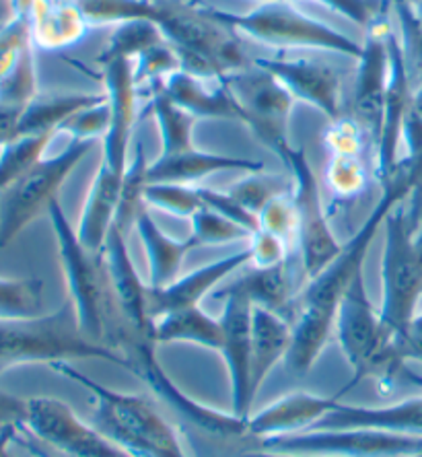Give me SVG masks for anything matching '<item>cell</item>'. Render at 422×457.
<instances>
[{
	"label": "cell",
	"instance_id": "obj_53",
	"mask_svg": "<svg viewBox=\"0 0 422 457\" xmlns=\"http://www.w3.org/2000/svg\"><path fill=\"white\" fill-rule=\"evenodd\" d=\"M11 15H12V0H0V25L9 21Z\"/></svg>",
	"mask_w": 422,
	"mask_h": 457
},
{
	"label": "cell",
	"instance_id": "obj_50",
	"mask_svg": "<svg viewBox=\"0 0 422 457\" xmlns=\"http://www.w3.org/2000/svg\"><path fill=\"white\" fill-rule=\"evenodd\" d=\"M398 345L408 361L412 359L422 362V312L417 313V318L412 320L406 336L398 342Z\"/></svg>",
	"mask_w": 422,
	"mask_h": 457
},
{
	"label": "cell",
	"instance_id": "obj_24",
	"mask_svg": "<svg viewBox=\"0 0 422 457\" xmlns=\"http://www.w3.org/2000/svg\"><path fill=\"white\" fill-rule=\"evenodd\" d=\"M264 163L253 159L231 157V154H219L194 149L170 154V157H157L149 163V181L151 184H161V181H171V184H187L192 186L194 181H200L214 173L223 171H241V173H256L264 171Z\"/></svg>",
	"mask_w": 422,
	"mask_h": 457
},
{
	"label": "cell",
	"instance_id": "obj_10",
	"mask_svg": "<svg viewBox=\"0 0 422 457\" xmlns=\"http://www.w3.org/2000/svg\"><path fill=\"white\" fill-rule=\"evenodd\" d=\"M233 97L237 99L244 126L274 154L289 149V126L294 110V97L270 72L250 64L247 69L223 77Z\"/></svg>",
	"mask_w": 422,
	"mask_h": 457
},
{
	"label": "cell",
	"instance_id": "obj_26",
	"mask_svg": "<svg viewBox=\"0 0 422 457\" xmlns=\"http://www.w3.org/2000/svg\"><path fill=\"white\" fill-rule=\"evenodd\" d=\"M37 96L36 48L29 44L19 54L6 77L0 80V149L19 137V126H21L27 107Z\"/></svg>",
	"mask_w": 422,
	"mask_h": 457
},
{
	"label": "cell",
	"instance_id": "obj_34",
	"mask_svg": "<svg viewBox=\"0 0 422 457\" xmlns=\"http://www.w3.org/2000/svg\"><path fill=\"white\" fill-rule=\"evenodd\" d=\"M54 138L56 134H25L0 149V194L46 157Z\"/></svg>",
	"mask_w": 422,
	"mask_h": 457
},
{
	"label": "cell",
	"instance_id": "obj_1",
	"mask_svg": "<svg viewBox=\"0 0 422 457\" xmlns=\"http://www.w3.org/2000/svg\"><path fill=\"white\" fill-rule=\"evenodd\" d=\"M48 217L52 220L60 264H62L79 330L97 345L120 351V346L137 334L126 326L113 301L103 253L87 250L83 241L79 239L77 227H72L66 219L64 208L58 200L50 206Z\"/></svg>",
	"mask_w": 422,
	"mask_h": 457
},
{
	"label": "cell",
	"instance_id": "obj_23",
	"mask_svg": "<svg viewBox=\"0 0 422 457\" xmlns=\"http://www.w3.org/2000/svg\"><path fill=\"white\" fill-rule=\"evenodd\" d=\"M318 431H340V428H373V431L422 435V395L406 398L390 406H352L340 404L324 416L316 427ZM311 431V428H310Z\"/></svg>",
	"mask_w": 422,
	"mask_h": 457
},
{
	"label": "cell",
	"instance_id": "obj_17",
	"mask_svg": "<svg viewBox=\"0 0 422 457\" xmlns=\"http://www.w3.org/2000/svg\"><path fill=\"white\" fill-rule=\"evenodd\" d=\"M103 69V85L110 105V128L102 140V165L116 173L128 170V151L138 118V85L134 66L126 58L99 60Z\"/></svg>",
	"mask_w": 422,
	"mask_h": 457
},
{
	"label": "cell",
	"instance_id": "obj_35",
	"mask_svg": "<svg viewBox=\"0 0 422 457\" xmlns=\"http://www.w3.org/2000/svg\"><path fill=\"white\" fill-rule=\"evenodd\" d=\"M365 154L367 151H330L326 179L336 196L357 198L365 192L373 165Z\"/></svg>",
	"mask_w": 422,
	"mask_h": 457
},
{
	"label": "cell",
	"instance_id": "obj_21",
	"mask_svg": "<svg viewBox=\"0 0 422 457\" xmlns=\"http://www.w3.org/2000/svg\"><path fill=\"white\" fill-rule=\"evenodd\" d=\"M159 87L198 122L200 120H227V122L244 124L237 99L233 97L223 79L198 77L178 71L163 83H159Z\"/></svg>",
	"mask_w": 422,
	"mask_h": 457
},
{
	"label": "cell",
	"instance_id": "obj_56",
	"mask_svg": "<svg viewBox=\"0 0 422 457\" xmlns=\"http://www.w3.org/2000/svg\"><path fill=\"white\" fill-rule=\"evenodd\" d=\"M31 452H33V453H36L37 457H48V455H44L42 452H37V449H31Z\"/></svg>",
	"mask_w": 422,
	"mask_h": 457
},
{
	"label": "cell",
	"instance_id": "obj_11",
	"mask_svg": "<svg viewBox=\"0 0 422 457\" xmlns=\"http://www.w3.org/2000/svg\"><path fill=\"white\" fill-rule=\"evenodd\" d=\"M155 346V342L151 340H132L130 345L124 346L122 354L130 362V373L143 379L153 389V394H157L173 412L182 416L187 425L198 428L206 436L219 441L253 439L247 431V420L237 419L233 412H220L217 408L204 406L203 402L192 400L190 395L184 394L161 369Z\"/></svg>",
	"mask_w": 422,
	"mask_h": 457
},
{
	"label": "cell",
	"instance_id": "obj_40",
	"mask_svg": "<svg viewBox=\"0 0 422 457\" xmlns=\"http://www.w3.org/2000/svg\"><path fill=\"white\" fill-rule=\"evenodd\" d=\"M89 27L146 21L151 0H77Z\"/></svg>",
	"mask_w": 422,
	"mask_h": 457
},
{
	"label": "cell",
	"instance_id": "obj_36",
	"mask_svg": "<svg viewBox=\"0 0 422 457\" xmlns=\"http://www.w3.org/2000/svg\"><path fill=\"white\" fill-rule=\"evenodd\" d=\"M44 282L39 278L0 277V321L31 320L44 315Z\"/></svg>",
	"mask_w": 422,
	"mask_h": 457
},
{
	"label": "cell",
	"instance_id": "obj_7",
	"mask_svg": "<svg viewBox=\"0 0 422 457\" xmlns=\"http://www.w3.org/2000/svg\"><path fill=\"white\" fill-rule=\"evenodd\" d=\"M334 332L354 375L348 387L371 375L396 379L406 371L408 359L401 353L396 336L385 328L379 309L373 307L367 293L365 272H359L352 278L340 299Z\"/></svg>",
	"mask_w": 422,
	"mask_h": 457
},
{
	"label": "cell",
	"instance_id": "obj_15",
	"mask_svg": "<svg viewBox=\"0 0 422 457\" xmlns=\"http://www.w3.org/2000/svg\"><path fill=\"white\" fill-rule=\"evenodd\" d=\"M219 299H223V354L227 373L231 381V412L237 419L247 420L252 416V404L256 398L252 386V312L253 305L244 295L229 288H217Z\"/></svg>",
	"mask_w": 422,
	"mask_h": 457
},
{
	"label": "cell",
	"instance_id": "obj_48",
	"mask_svg": "<svg viewBox=\"0 0 422 457\" xmlns=\"http://www.w3.org/2000/svg\"><path fill=\"white\" fill-rule=\"evenodd\" d=\"M198 190H200V196H203V203L206 208L223 214V217H227V219L236 220V223L245 227L250 233L258 231L260 228V220L256 214L247 211L245 206H241L229 192H219V190H212V187H198Z\"/></svg>",
	"mask_w": 422,
	"mask_h": 457
},
{
	"label": "cell",
	"instance_id": "obj_39",
	"mask_svg": "<svg viewBox=\"0 0 422 457\" xmlns=\"http://www.w3.org/2000/svg\"><path fill=\"white\" fill-rule=\"evenodd\" d=\"M145 203L146 206L179 219H192L204 206L198 186L171 184V181L146 186Z\"/></svg>",
	"mask_w": 422,
	"mask_h": 457
},
{
	"label": "cell",
	"instance_id": "obj_14",
	"mask_svg": "<svg viewBox=\"0 0 422 457\" xmlns=\"http://www.w3.org/2000/svg\"><path fill=\"white\" fill-rule=\"evenodd\" d=\"M392 33L393 27L387 12L365 29L363 54L357 60L359 71L351 99V113H348L373 143L375 157H377V143L381 124H384L387 85H390Z\"/></svg>",
	"mask_w": 422,
	"mask_h": 457
},
{
	"label": "cell",
	"instance_id": "obj_57",
	"mask_svg": "<svg viewBox=\"0 0 422 457\" xmlns=\"http://www.w3.org/2000/svg\"><path fill=\"white\" fill-rule=\"evenodd\" d=\"M417 9H418V12H420V15H422V0H420V3H418Z\"/></svg>",
	"mask_w": 422,
	"mask_h": 457
},
{
	"label": "cell",
	"instance_id": "obj_58",
	"mask_svg": "<svg viewBox=\"0 0 422 457\" xmlns=\"http://www.w3.org/2000/svg\"><path fill=\"white\" fill-rule=\"evenodd\" d=\"M410 457H422V453H418V455H410Z\"/></svg>",
	"mask_w": 422,
	"mask_h": 457
},
{
	"label": "cell",
	"instance_id": "obj_30",
	"mask_svg": "<svg viewBox=\"0 0 422 457\" xmlns=\"http://www.w3.org/2000/svg\"><path fill=\"white\" fill-rule=\"evenodd\" d=\"M151 338L155 345H176L187 342L211 351H220L223 346V324L220 318H212L203 305L178 309L153 320Z\"/></svg>",
	"mask_w": 422,
	"mask_h": 457
},
{
	"label": "cell",
	"instance_id": "obj_44",
	"mask_svg": "<svg viewBox=\"0 0 422 457\" xmlns=\"http://www.w3.org/2000/svg\"><path fill=\"white\" fill-rule=\"evenodd\" d=\"M260 228H266L278 237H283L293 244L297 237V211H294V203L289 192L278 194L268 203L262 212L258 214Z\"/></svg>",
	"mask_w": 422,
	"mask_h": 457
},
{
	"label": "cell",
	"instance_id": "obj_55",
	"mask_svg": "<svg viewBox=\"0 0 422 457\" xmlns=\"http://www.w3.org/2000/svg\"><path fill=\"white\" fill-rule=\"evenodd\" d=\"M417 244H418V247L422 250V228H418V231H417Z\"/></svg>",
	"mask_w": 422,
	"mask_h": 457
},
{
	"label": "cell",
	"instance_id": "obj_8",
	"mask_svg": "<svg viewBox=\"0 0 422 457\" xmlns=\"http://www.w3.org/2000/svg\"><path fill=\"white\" fill-rule=\"evenodd\" d=\"M95 143L70 140L64 151L42 157L15 184L0 194V250L9 247L27 225L48 214L58 200L60 187Z\"/></svg>",
	"mask_w": 422,
	"mask_h": 457
},
{
	"label": "cell",
	"instance_id": "obj_46",
	"mask_svg": "<svg viewBox=\"0 0 422 457\" xmlns=\"http://www.w3.org/2000/svg\"><path fill=\"white\" fill-rule=\"evenodd\" d=\"M289 247L291 244L278 235H274L266 228H258L250 237V266L256 268H270L289 262Z\"/></svg>",
	"mask_w": 422,
	"mask_h": 457
},
{
	"label": "cell",
	"instance_id": "obj_52",
	"mask_svg": "<svg viewBox=\"0 0 422 457\" xmlns=\"http://www.w3.org/2000/svg\"><path fill=\"white\" fill-rule=\"evenodd\" d=\"M19 436V433H0V457H11L9 455V443L15 441Z\"/></svg>",
	"mask_w": 422,
	"mask_h": 457
},
{
	"label": "cell",
	"instance_id": "obj_41",
	"mask_svg": "<svg viewBox=\"0 0 422 457\" xmlns=\"http://www.w3.org/2000/svg\"><path fill=\"white\" fill-rule=\"evenodd\" d=\"M192 233L190 237L196 241L198 247L206 245H225L236 244L241 239H250L252 233L245 227H241L236 220L223 217V214L211 211V208L203 206L200 211L190 219Z\"/></svg>",
	"mask_w": 422,
	"mask_h": 457
},
{
	"label": "cell",
	"instance_id": "obj_32",
	"mask_svg": "<svg viewBox=\"0 0 422 457\" xmlns=\"http://www.w3.org/2000/svg\"><path fill=\"white\" fill-rule=\"evenodd\" d=\"M149 110L159 128V157L179 154L196 146V143H194V126H196L198 120L182 110L159 85L151 87Z\"/></svg>",
	"mask_w": 422,
	"mask_h": 457
},
{
	"label": "cell",
	"instance_id": "obj_45",
	"mask_svg": "<svg viewBox=\"0 0 422 457\" xmlns=\"http://www.w3.org/2000/svg\"><path fill=\"white\" fill-rule=\"evenodd\" d=\"M110 128V105L107 99L103 104L91 105L87 110L79 112L70 120H66L60 132L69 134L70 140H103Z\"/></svg>",
	"mask_w": 422,
	"mask_h": 457
},
{
	"label": "cell",
	"instance_id": "obj_18",
	"mask_svg": "<svg viewBox=\"0 0 422 457\" xmlns=\"http://www.w3.org/2000/svg\"><path fill=\"white\" fill-rule=\"evenodd\" d=\"M102 253L105 262L107 278H110L113 301H116L120 315H122L126 326H128L134 334L153 342L149 285L140 278L137 266H134L128 250V235L120 231L116 225H112Z\"/></svg>",
	"mask_w": 422,
	"mask_h": 457
},
{
	"label": "cell",
	"instance_id": "obj_31",
	"mask_svg": "<svg viewBox=\"0 0 422 457\" xmlns=\"http://www.w3.org/2000/svg\"><path fill=\"white\" fill-rule=\"evenodd\" d=\"M105 93H48L33 99L19 126V137L25 134H60L66 120L87 107L103 104Z\"/></svg>",
	"mask_w": 422,
	"mask_h": 457
},
{
	"label": "cell",
	"instance_id": "obj_42",
	"mask_svg": "<svg viewBox=\"0 0 422 457\" xmlns=\"http://www.w3.org/2000/svg\"><path fill=\"white\" fill-rule=\"evenodd\" d=\"M289 190L291 178H274L266 176L264 171H256L245 173V178L236 181L227 192H229L241 206H245L247 211L258 217V214L262 212V208L270 203L274 196Z\"/></svg>",
	"mask_w": 422,
	"mask_h": 457
},
{
	"label": "cell",
	"instance_id": "obj_12",
	"mask_svg": "<svg viewBox=\"0 0 422 457\" xmlns=\"http://www.w3.org/2000/svg\"><path fill=\"white\" fill-rule=\"evenodd\" d=\"M260 449L280 453L321 457H410L422 453V435H400L373 428H340L272 436L260 441Z\"/></svg>",
	"mask_w": 422,
	"mask_h": 457
},
{
	"label": "cell",
	"instance_id": "obj_51",
	"mask_svg": "<svg viewBox=\"0 0 422 457\" xmlns=\"http://www.w3.org/2000/svg\"><path fill=\"white\" fill-rule=\"evenodd\" d=\"M236 457H321V455H301V453H280V452H268V449H250Z\"/></svg>",
	"mask_w": 422,
	"mask_h": 457
},
{
	"label": "cell",
	"instance_id": "obj_25",
	"mask_svg": "<svg viewBox=\"0 0 422 457\" xmlns=\"http://www.w3.org/2000/svg\"><path fill=\"white\" fill-rule=\"evenodd\" d=\"M124 173L112 171L99 163V170L87 192L83 212H80L77 233L83 245L91 252H102L110 228L116 220L120 192H122Z\"/></svg>",
	"mask_w": 422,
	"mask_h": 457
},
{
	"label": "cell",
	"instance_id": "obj_33",
	"mask_svg": "<svg viewBox=\"0 0 422 457\" xmlns=\"http://www.w3.org/2000/svg\"><path fill=\"white\" fill-rule=\"evenodd\" d=\"M149 184V161L145 157L143 146L137 145V149H134V159L130 161L128 170L124 173L116 220H113V225L126 235L130 233V228L137 227L138 214L143 212L145 208H149L145 203V192Z\"/></svg>",
	"mask_w": 422,
	"mask_h": 457
},
{
	"label": "cell",
	"instance_id": "obj_27",
	"mask_svg": "<svg viewBox=\"0 0 422 457\" xmlns=\"http://www.w3.org/2000/svg\"><path fill=\"white\" fill-rule=\"evenodd\" d=\"M138 237L143 241L146 262H149V287L163 288L179 277L186 255L196 250L198 244L190 235L186 239H173L163 233V228L153 219L149 208L138 214L137 227Z\"/></svg>",
	"mask_w": 422,
	"mask_h": 457
},
{
	"label": "cell",
	"instance_id": "obj_28",
	"mask_svg": "<svg viewBox=\"0 0 422 457\" xmlns=\"http://www.w3.org/2000/svg\"><path fill=\"white\" fill-rule=\"evenodd\" d=\"M225 288L244 295L253 307L270 309V312L283 315L285 320H293L299 293L294 291L289 262L270 268L252 266L244 277L233 280Z\"/></svg>",
	"mask_w": 422,
	"mask_h": 457
},
{
	"label": "cell",
	"instance_id": "obj_29",
	"mask_svg": "<svg viewBox=\"0 0 422 457\" xmlns=\"http://www.w3.org/2000/svg\"><path fill=\"white\" fill-rule=\"evenodd\" d=\"M293 338V326L283 315L264 307L252 312V386L253 392L264 386L268 375L280 361L285 362Z\"/></svg>",
	"mask_w": 422,
	"mask_h": 457
},
{
	"label": "cell",
	"instance_id": "obj_43",
	"mask_svg": "<svg viewBox=\"0 0 422 457\" xmlns=\"http://www.w3.org/2000/svg\"><path fill=\"white\" fill-rule=\"evenodd\" d=\"M29 44L31 37L25 11L12 0V15L9 17V21L0 25V80L6 77L19 54Z\"/></svg>",
	"mask_w": 422,
	"mask_h": 457
},
{
	"label": "cell",
	"instance_id": "obj_5",
	"mask_svg": "<svg viewBox=\"0 0 422 457\" xmlns=\"http://www.w3.org/2000/svg\"><path fill=\"white\" fill-rule=\"evenodd\" d=\"M204 9L220 25L229 27L239 37L268 46L272 50L327 52L359 60L363 44L354 42L336 27L307 15L293 0H262L247 12H231L204 0Z\"/></svg>",
	"mask_w": 422,
	"mask_h": 457
},
{
	"label": "cell",
	"instance_id": "obj_6",
	"mask_svg": "<svg viewBox=\"0 0 422 457\" xmlns=\"http://www.w3.org/2000/svg\"><path fill=\"white\" fill-rule=\"evenodd\" d=\"M418 204L401 203L384 220L381 258V320L396 340L404 338L418 313L422 295V250L417 244Z\"/></svg>",
	"mask_w": 422,
	"mask_h": 457
},
{
	"label": "cell",
	"instance_id": "obj_16",
	"mask_svg": "<svg viewBox=\"0 0 422 457\" xmlns=\"http://www.w3.org/2000/svg\"><path fill=\"white\" fill-rule=\"evenodd\" d=\"M253 64L286 87L294 102H303L336 122L344 116L343 77L334 66L305 56H258Z\"/></svg>",
	"mask_w": 422,
	"mask_h": 457
},
{
	"label": "cell",
	"instance_id": "obj_2",
	"mask_svg": "<svg viewBox=\"0 0 422 457\" xmlns=\"http://www.w3.org/2000/svg\"><path fill=\"white\" fill-rule=\"evenodd\" d=\"M178 52L182 71L198 77L223 79L247 69L244 37L206 12L204 0H153L149 19Z\"/></svg>",
	"mask_w": 422,
	"mask_h": 457
},
{
	"label": "cell",
	"instance_id": "obj_13",
	"mask_svg": "<svg viewBox=\"0 0 422 457\" xmlns=\"http://www.w3.org/2000/svg\"><path fill=\"white\" fill-rule=\"evenodd\" d=\"M23 431L70 457H130L93 425H87L66 402L50 395L27 398Z\"/></svg>",
	"mask_w": 422,
	"mask_h": 457
},
{
	"label": "cell",
	"instance_id": "obj_54",
	"mask_svg": "<svg viewBox=\"0 0 422 457\" xmlns=\"http://www.w3.org/2000/svg\"><path fill=\"white\" fill-rule=\"evenodd\" d=\"M414 107H417V110L422 113V87L417 93H414Z\"/></svg>",
	"mask_w": 422,
	"mask_h": 457
},
{
	"label": "cell",
	"instance_id": "obj_19",
	"mask_svg": "<svg viewBox=\"0 0 422 457\" xmlns=\"http://www.w3.org/2000/svg\"><path fill=\"white\" fill-rule=\"evenodd\" d=\"M338 404L340 395H318L307 392L286 394L260 412L252 414L247 419V431L258 441L310 431Z\"/></svg>",
	"mask_w": 422,
	"mask_h": 457
},
{
	"label": "cell",
	"instance_id": "obj_22",
	"mask_svg": "<svg viewBox=\"0 0 422 457\" xmlns=\"http://www.w3.org/2000/svg\"><path fill=\"white\" fill-rule=\"evenodd\" d=\"M15 3L25 11L33 48H70L83 42L91 29L77 0H15Z\"/></svg>",
	"mask_w": 422,
	"mask_h": 457
},
{
	"label": "cell",
	"instance_id": "obj_38",
	"mask_svg": "<svg viewBox=\"0 0 422 457\" xmlns=\"http://www.w3.org/2000/svg\"><path fill=\"white\" fill-rule=\"evenodd\" d=\"M165 36L159 31L157 25L149 21H130L116 25V31L112 33L110 42L102 52L99 60L105 58H126L134 62L140 54L149 50L151 46L163 42Z\"/></svg>",
	"mask_w": 422,
	"mask_h": 457
},
{
	"label": "cell",
	"instance_id": "obj_4",
	"mask_svg": "<svg viewBox=\"0 0 422 457\" xmlns=\"http://www.w3.org/2000/svg\"><path fill=\"white\" fill-rule=\"evenodd\" d=\"M83 359L107 361L130 371V362L122 353L83 336L70 301L37 318L0 321V375L15 367H52Z\"/></svg>",
	"mask_w": 422,
	"mask_h": 457
},
{
	"label": "cell",
	"instance_id": "obj_37",
	"mask_svg": "<svg viewBox=\"0 0 422 457\" xmlns=\"http://www.w3.org/2000/svg\"><path fill=\"white\" fill-rule=\"evenodd\" d=\"M392 12H396L400 27V46L404 54L408 75L414 85V91L422 87V15L410 0H390Z\"/></svg>",
	"mask_w": 422,
	"mask_h": 457
},
{
	"label": "cell",
	"instance_id": "obj_9",
	"mask_svg": "<svg viewBox=\"0 0 422 457\" xmlns=\"http://www.w3.org/2000/svg\"><path fill=\"white\" fill-rule=\"evenodd\" d=\"M291 173V196L297 211V247L305 277L313 280L338 258L343 244L332 231L330 219L321 203L318 178L303 149L289 146L278 154Z\"/></svg>",
	"mask_w": 422,
	"mask_h": 457
},
{
	"label": "cell",
	"instance_id": "obj_20",
	"mask_svg": "<svg viewBox=\"0 0 422 457\" xmlns=\"http://www.w3.org/2000/svg\"><path fill=\"white\" fill-rule=\"evenodd\" d=\"M250 264V250H239L231 255H225L211 264L200 266L198 270H192L178 277L171 285L163 288L149 287V313L151 320L165 315L178 309L196 307L204 301L206 295L214 291L220 282L236 274L239 268Z\"/></svg>",
	"mask_w": 422,
	"mask_h": 457
},
{
	"label": "cell",
	"instance_id": "obj_3",
	"mask_svg": "<svg viewBox=\"0 0 422 457\" xmlns=\"http://www.w3.org/2000/svg\"><path fill=\"white\" fill-rule=\"evenodd\" d=\"M52 369L91 394L93 427L124 453L130 457H187L176 428L146 398L113 392L80 373L72 362H56Z\"/></svg>",
	"mask_w": 422,
	"mask_h": 457
},
{
	"label": "cell",
	"instance_id": "obj_49",
	"mask_svg": "<svg viewBox=\"0 0 422 457\" xmlns=\"http://www.w3.org/2000/svg\"><path fill=\"white\" fill-rule=\"evenodd\" d=\"M27 400L0 392V433H21L25 422Z\"/></svg>",
	"mask_w": 422,
	"mask_h": 457
},
{
	"label": "cell",
	"instance_id": "obj_47",
	"mask_svg": "<svg viewBox=\"0 0 422 457\" xmlns=\"http://www.w3.org/2000/svg\"><path fill=\"white\" fill-rule=\"evenodd\" d=\"M311 3L326 6L363 29L390 11V0H311Z\"/></svg>",
	"mask_w": 422,
	"mask_h": 457
}]
</instances>
